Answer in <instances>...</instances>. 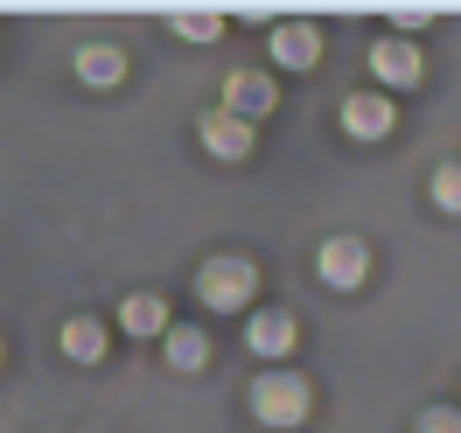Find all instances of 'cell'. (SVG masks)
<instances>
[{
    "mask_svg": "<svg viewBox=\"0 0 461 433\" xmlns=\"http://www.w3.org/2000/svg\"><path fill=\"white\" fill-rule=\"evenodd\" d=\"M252 293H259V266L245 259V252H217V259H203V273H196V301H203V308L238 315V308H252Z\"/></svg>",
    "mask_w": 461,
    "mask_h": 433,
    "instance_id": "cell-1",
    "label": "cell"
},
{
    "mask_svg": "<svg viewBox=\"0 0 461 433\" xmlns=\"http://www.w3.org/2000/svg\"><path fill=\"white\" fill-rule=\"evenodd\" d=\"M245 343H252V356L280 364V356H294V343H301V321H294L287 308H259V315L245 321Z\"/></svg>",
    "mask_w": 461,
    "mask_h": 433,
    "instance_id": "cell-6",
    "label": "cell"
},
{
    "mask_svg": "<svg viewBox=\"0 0 461 433\" xmlns=\"http://www.w3.org/2000/svg\"><path fill=\"white\" fill-rule=\"evenodd\" d=\"M433 210L461 217V161H440V168H433Z\"/></svg>",
    "mask_w": 461,
    "mask_h": 433,
    "instance_id": "cell-15",
    "label": "cell"
},
{
    "mask_svg": "<svg viewBox=\"0 0 461 433\" xmlns=\"http://www.w3.org/2000/svg\"><path fill=\"white\" fill-rule=\"evenodd\" d=\"M119 321H126V336H168V301L161 293H126Z\"/></svg>",
    "mask_w": 461,
    "mask_h": 433,
    "instance_id": "cell-11",
    "label": "cell"
},
{
    "mask_svg": "<svg viewBox=\"0 0 461 433\" xmlns=\"http://www.w3.org/2000/svg\"><path fill=\"white\" fill-rule=\"evenodd\" d=\"M77 77H85V85H119V77H126V50H119V42H85V50H77Z\"/></svg>",
    "mask_w": 461,
    "mask_h": 433,
    "instance_id": "cell-10",
    "label": "cell"
},
{
    "mask_svg": "<svg viewBox=\"0 0 461 433\" xmlns=\"http://www.w3.org/2000/svg\"><path fill=\"white\" fill-rule=\"evenodd\" d=\"M273 63H280V70H315L321 63V29L315 22H280V29H273Z\"/></svg>",
    "mask_w": 461,
    "mask_h": 433,
    "instance_id": "cell-8",
    "label": "cell"
},
{
    "mask_svg": "<svg viewBox=\"0 0 461 433\" xmlns=\"http://www.w3.org/2000/svg\"><path fill=\"white\" fill-rule=\"evenodd\" d=\"M161 349H168L175 371H203V364H210V336H203V329H168Z\"/></svg>",
    "mask_w": 461,
    "mask_h": 433,
    "instance_id": "cell-13",
    "label": "cell"
},
{
    "mask_svg": "<svg viewBox=\"0 0 461 433\" xmlns=\"http://www.w3.org/2000/svg\"><path fill=\"white\" fill-rule=\"evenodd\" d=\"M315 273H321V287H336V293L364 287V280H371V252H364V238H329V245L315 252Z\"/></svg>",
    "mask_w": 461,
    "mask_h": 433,
    "instance_id": "cell-3",
    "label": "cell"
},
{
    "mask_svg": "<svg viewBox=\"0 0 461 433\" xmlns=\"http://www.w3.org/2000/svg\"><path fill=\"white\" fill-rule=\"evenodd\" d=\"M392 119H399V105H392L384 91H349L343 98V133L349 140H384Z\"/></svg>",
    "mask_w": 461,
    "mask_h": 433,
    "instance_id": "cell-7",
    "label": "cell"
},
{
    "mask_svg": "<svg viewBox=\"0 0 461 433\" xmlns=\"http://www.w3.org/2000/svg\"><path fill=\"white\" fill-rule=\"evenodd\" d=\"M371 70H377V85H384V98H392V91H412L427 77V57H420V42L392 35V42H371Z\"/></svg>",
    "mask_w": 461,
    "mask_h": 433,
    "instance_id": "cell-4",
    "label": "cell"
},
{
    "mask_svg": "<svg viewBox=\"0 0 461 433\" xmlns=\"http://www.w3.org/2000/svg\"><path fill=\"white\" fill-rule=\"evenodd\" d=\"M63 356H70V364H98V356H105V321L70 315L63 321Z\"/></svg>",
    "mask_w": 461,
    "mask_h": 433,
    "instance_id": "cell-12",
    "label": "cell"
},
{
    "mask_svg": "<svg viewBox=\"0 0 461 433\" xmlns=\"http://www.w3.org/2000/svg\"><path fill=\"white\" fill-rule=\"evenodd\" d=\"M168 22H175V35H189V42H217V29H224V7H175Z\"/></svg>",
    "mask_w": 461,
    "mask_h": 433,
    "instance_id": "cell-14",
    "label": "cell"
},
{
    "mask_svg": "<svg viewBox=\"0 0 461 433\" xmlns=\"http://www.w3.org/2000/svg\"><path fill=\"white\" fill-rule=\"evenodd\" d=\"M308 412H315L308 377H294V371H259L252 377V419H266V427H301Z\"/></svg>",
    "mask_w": 461,
    "mask_h": 433,
    "instance_id": "cell-2",
    "label": "cell"
},
{
    "mask_svg": "<svg viewBox=\"0 0 461 433\" xmlns=\"http://www.w3.org/2000/svg\"><path fill=\"white\" fill-rule=\"evenodd\" d=\"M273 105H280V91H273V77H266V70H230V77H224V113H230V119L259 126Z\"/></svg>",
    "mask_w": 461,
    "mask_h": 433,
    "instance_id": "cell-5",
    "label": "cell"
},
{
    "mask_svg": "<svg viewBox=\"0 0 461 433\" xmlns=\"http://www.w3.org/2000/svg\"><path fill=\"white\" fill-rule=\"evenodd\" d=\"M203 147H210L217 161H245V154H252V126L230 119V113H210L203 119Z\"/></svg>",
    "mask_w": 461,
    "mask_h": 433,
    "instance_id": "cell-9",
    "label": "cell"
},
{
    "mask_svg": "<svg viewBox=\"0 0 461 433\" xmlns=\"http://www.w3.org/2000/svg\"><path fill=\"white\" fill-rule=\"evenodd\" d=\"M420 433H461V412L455 405H427V412H420Z\"/></svg>",
    "mask_w": 461,
    "mask_h": 433,
    "instance_id": "cell-16",
    "label": "cell"
}]
</instances>
